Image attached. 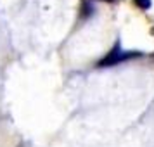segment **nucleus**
I'll return each instance as SVG.
<instances>
[{"label":"nucleus","instance_id":"obj_1","mask_svg":"<svg viewBox=\"0 0 154 147\" xmlns=\"http://www.w3.org/2000/svg\"><path fill=\"white\" fill-rule=\"evenodd\" d=\"M130 56H135V54H126L125 50L119 49V43H116L114 49H111V52H109V54H107V56H106L97 66L99 68H107V66H112V64L121 63L123 59H126V57H130Z\"/></svg>","mask_w":154,"mask_h":147},{"label":"nucleus","instance_id":"obj_2","mask_svg":"<svg viewBox=\"0 0 154 147\" xmlns=\"http://www.w3.org/2000/svg\"><path fill=\"white\" fill-rule=\"evenodd\" d=\"M133 4H135L140 11H149L151 5H152V2H151V0H133Z\"/></svg>","mask_w":154,"mask_h":147},{"label":"nucleus","instance_id":"obj_3","mask_svg":"<svg viewBox=\"0 0 154 147\" xmlns=\"http://www.w3.org/2000/svg\"><path fill=\"white\" fill-rule=\"evenodd\" d=\"M106 2H112V0H106Z\"/></svg>","mask_w":154,"mask_h":147}]
</instances>
